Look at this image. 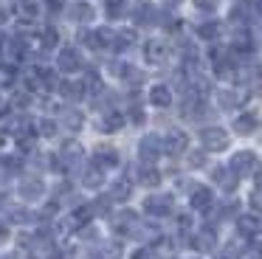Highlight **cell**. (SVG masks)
Returning a JSON list of instances; mask_svg holds the SVG:
<instances>
[{"label":"cell","instance_id":"obj_1","mask_svg":"<svg viewBox=\"0 0 262 259\" xmlns=\"http://www.w3.org/2000/svg\"><path fill=\"white\" fill-rule=\"evenodd\" d=\"M228 169H231L237 178H254V175H259L262 163H259V158H256L254 152L243 149V152H234V155H231Z\"/></svg>","mask_w":262,"mask_h":259},{"label":"cell","instance_id":"obj_2","mask_svg":"<svg viewBox=\"0 0 262 259\" xmlns=\"http://www.w3.org/2000/svg\"><path fill=\"white\" fill-rule=\"evenodd\" d=\"M200 144L209 152H223L228 146V133L223 127H203L200 130Z\"/></svg>","mask_w":262,"mask_h":259},{"label":"cell","instance_id":"obj_3","mask_svg":"<svg viewBox=\"0 0 262 259\" xmlns=\"http://www.w3.org/2000/svg\"><path fill=\"white\" fill-rule=\"evenodd\" d=\"M172 208H175L172 195H149L144 200V211L152 214V217H166V214H172Z\"/></svg>","mask_w":262,"mask_h":259},{"label":"cell","instance_id":"obj_4","mask_svg":"<svg viewBox=\"0 0 262 259\" xmlns=\"http://www.w3.org/2000/svg\"><path fill=\"white\" fill-rule=\"evenodd\" d=\"M57 68H59L62 73H79L82 68H85V62H82V54H79V51L68 45V48H62V51L57 54Z\"/></svg>","mask_w":262,"mask_h":259},{"label":"cell","instance_id":"obj_5","mask_svg":"<svg viewBox=\"0 0 262 259\" xmlns=\"http://www.w3.org/2000/svg\"><path fill=\"white\" fill-rule=\"evenodd\" d=\"M17 191H20L23 200H40L42 191H46V183H42L40 175H26V178H20Z\"/></svg>","mask_w":262,"mask_h":259},{"label":"cell","instance_id":"obj_6","mask_svg":"<svg viewBox=\"0 0 262 259\" xmlns=\"http://www.w3.org/2000/svg\"><path fill=\"white\" fill-rule=\"evenodd\" d=\"M91 163H93V166H99V169H116L121 163L119 149H113V146H107V144L96 146L93 155H91Z\"/></svg>","mask_w":262,"mask_h":259},{"label":"cell","instance_id":"obj_7","mask_svg":"<svg viewBox=\"0 0 262 259\" xmlns=\"http://www.w3.org/2000/svg\"><path fill=\"white\" fill-rule=\"evenodd\" d=\"M113 231L116 234H121V236H130L133 231H138V214L136 211H130V208H121L119 214H113Z\"/></svg>","mask_w":262,"mask_h":259},{"label":"cell","instance_id":"obj_8","mask_svg":"<svg viewBox=\"0 0 262 259\" xmlns=\"http://www.w3.org/2000/svg\"><path fill=\"white\" fill-rule=\"evenodd\" d=\"M161 152H164V144H161L158 135H144L141 144H138V158H141V163H155Z\"/></svg>","mask_w":262,"mask_h":259},{"label":"cell","instance_id":"obj_9","mask_svg":"<svg viewBox=\"0 0 262 259\" xmlns=\"http://www.w3.org/2000/svg\"><path fill=\"white\" fill-rule=\"evenodd\" d=\"M82 158H85V149H82V144H76V141H65V146L59 149V166L76 169V166L82 163Z\"/></svg>","mask_w":262,"mask_h":259},{"label":"cell","instance_id":"obj_10","mask_svg":"<svg viewBox=\"0 0 262 259\" xmlns=\"http://www.w3.org/2000/svg\"><path fill=\"white\" fill-rule=\"evenodd\" d=\"M161 144H164V152H166V155H183V152H186L189 138H186V133H178V130H172L169 135H164V138H161Z\"/></svg>","mask_w":262,"mask_h":259},{"label":"cell","instance_id":"obj_11","mask_svg":"<svg viewBox=\"0 0 262 259\" xmlns=\"http://www.w3.org/2000/svg\"><path fill=\"white\" fill-rule=\"evenodd\" d=\"M189 203H192L194 211H209L211 203H214V195H211L209 186H194L192 195H189Z\"/></svg>","mask_w":262,"mask_h":259},{"label":"cell","instance_id":"obj_12","mask_svg":"<svg viewBox=\"0 0 262 259\" xmlns=\"http://www.w3.org/2000/svg\"><path fill=\"white\" fill-rule=\"evenodd\" d=\"M93 14H96V11H93V6L88 3V0H74V3L68 6V17H71L74 23H79V26L91 23Z\"/></svg>","mask_w":262,"mask_h":259},{"label":"cell","instance_id":"obj_13","mask_svg":"<svg viewBox=\"0 0 262 259\" xmlns=\"http://www.w3.org/2000/svg\"><path fill=\"white\" fill-rule=\"evenodd\" d=\"M107 197H110L113 203H127V200L133 197V180H130V178H119V180H113V183H110Z\"/></svg>","mask_w":262,"mask_h":259},{"label":"cell","instance_id":"obj_14","mask_svg":"<svg viewBox=\"0 0 262 259\" xmlns=\"http://www.w3.org/2000/svg\"><path fill=\"white\" fill-rule=\"evenodd\" d=\"M166 54H169V48H166V42H161V39L144 42V59H147L149 65H161V62L166 59Z\"/></svg>","mask_w":262,"mask_h":259},{"label":"cell","instance_id":"obj_15","mask_svg":"<svg viewBox=\"0 0 262 259\" xmlns=\"http://www.w3.org/2000/svg\"><path fill=\"white\" fill-rule=\"evenodd\" d=\"M259 130V116L256 113H239L234 118V133L237 135H254Z\"/></svg>","mask_w":262,"mask_h":259},{"label":"cell","instance_id":"obj_16","mask_svg":"<svg viewBox=\"0 0 262 259\" xmlns=\"http://www.w3.org/2000/svg\"><path fill=\"white\" fill-rule=\"evenodd\" d=\"M42 9H46V0H20L17 3V11L26 23H34L42 17Z\"/></svg>","mask_w":262,"mask_h":259},{"label":"cell","instance_id":"obj_17","mask_svg":"<svg viewBox=\"0 0 262 259\" xmlns=\"http://www.w3.org/2000/svg\"><path fill=\"white\" fill-rule=\"evenodd\" d=\"M192 248L194 251H200V253H209V251H214L217 248V234L211 228H203V231H198V234L192 236Z\"/></svg>","mask_w":262,"mask_h":259},{"label":"cell","instance_id":"obj_18","mask_svg":"<svg viewBox=\"0 0 262 259\" xmlns=\"http://www.w3.org/2000/svg\"><path fill=\"white\" fill-rule=\"evenodd\" d=\"M259 228H262V220L256 217V214H243V217H237V231L243 236H256L259 234Z\"/></svg>","mask_w":262,"mask_h":259},{"label":"cell","instance_id":"obj_19","mask_svg":"<svg viewBox=\"0 0 262 259\" xmlns=\"http://www.w3.org/2000/svg\"><path fill=\"white\" fill-rule=\"evenodd\" d=\"M133 20H136L138 26H155V20H158V11H155L152 3H138L136 9H133Z\"/></svg>","mask_w":262,"mask_h":259},{"label":"cell","instance_id":"obj_20","mask_svg":"<svg viewBox=\"0 0 262 259\" xmlns=\"http://www.w3.org/2000/svg\"><path fill=\"white\" fill-rule=\"evenodd\" d=\"M136 180L141 186H149V189H152V186L161 183V172L152 166V163H141V166H138V172H136Z\"/></svg>","mask_w":262,"mask_h":259},{"label":"cell","instance_id":"obj_21","mask_svg":"<svg viewBox=\"0 0 262 259\" xmlns=\"http://www.w3.org/2000/svg\"><path fill=\"white\" fill-rule=\"evenodd\" d=\"M211 178H214L217 186H223L226 191H234V189H237V175H234L228 166H217L214 172H211Z\"/></svg>","mask_w":262,"mask_h":259},{"label":"cell","instance_id":"obj_22","mask_svg":"<svg viewBox=\"0 0 262 259\" xmlns=\"http://www.w3.org/2000/svg\"><path fill=\"white\" fill-rule=\"evenodd\" d=\"M136 45V31L133 28H121V31H113V51H127Z\"/></svg>","mask_w":262,"mask_h":259},{"label":"cell","instance_id":"obj_23","mask_svg":"<svg viewBox=\"0 0 262 259\" xmlns=\"http://www.w3.org/2000/svg\"><path fill=\"white\" fill-rule=\"evenodd\" d=\"M104 183V169H99V166H85V172H82V186L85 189H99V186Z\"/></svg>","mask_w":262,"mask_h":259},{"label":"cell","instance_id":"obj_24","mask_svg":"<svg viewBox=\"0 0 262 259\" xmlns=\"http://www.w3.org/2000/svg\"><path fill=\"white\" fill-rule=\"evenodd\" d=\"M149 101H152L155 107H169L172 104V90L166 88V84H155V88H149Z\"/></svg>","mask_w":262,"mask_h":259},{"label":"cell","instance_id":"obj_25","mask_svg":"<svg viewBox=\"0 0 262 259\" xmlns=\"http://www.w3.org/2000/svg\"><path fill=\"white\" fill-rule=\"evenodd\" d=\"M121 127H124V116H121L119 110H107L102 116V130L104 133H119Z\"/></svg>","mask_w":262,"mask_h":259},{"label":"cell","instance_id":"obj_26","mask_svg":"<svg viewBox=\"0 0 262 259\" xmlns=\"http://www.w3.org/2000/svg\"><path fill=\"white\" fill-rule=\"evenodd\" d=\"M57 90H59V96H65L68 101H79L82 96H85V90H82V84H76V82H59L57 84Z\"/></svg>","mask_w":262,"mask_h":259},{"label":"cell","instance_id":"obj_27","mask_svg":"<svg viewBox=\"0 0 262 259\" xmlns=\"http://www.w3.org/2000/svg\"><path fill=\"white\" fill-rule=\"evenodd\" d=\"M220 107L223 110H234V107L243 104V93H237V90H220Z\"/></svg>","mask_w":262,"mask_h":259},{"label":"cell","instance_id":"obj_28","mask_svg":"<svg viewBox=\"0 0 262 259\" xmlns=\"http://www.w3.org/2000/svg\"><path fill=\"white\" fill-rule=\"evenodd\" d=\"M82 90H85L88 96L102 93V79H99L96 71H88V73H85V79H82Z\"/></svg>","mask_w":262,"mask_h":259},{"label":"cell","instance_id":"obj_29","mask_svg":"<svg viewBox=\"0 0 262 259\" xmlns=\"http://www.w3.org/2000/svg\"><path fill=\"white\" fill-rule=\"evenodd\" d=\"M40 45H42L46 51L57 48V45H59V31H57V28H54V26H46V28H42V31H40Z\"/></svg>","mask_w":262,"mask_h":259},{"label":"cell","instance_id":"obj_30","mask_svg":"<svg viewBox=\"0 0 262 259\" xmlns=\"http://www.w3.org/2000/svg\"><path fill=\"white\" fill-rule=\"evenodd\" d=\"M82 121H85V118H82L79 110H65V116H62V127H65V130H71V133H79V130H82Z\"/></svg>","mask_w":262,"mask_h":259},{"label":"cell","instance_id":"obj_31","mask_svg":"<svg viewBox=\"0 0 262 259\" xmlns=\"http://www.w3.org/2000/svg\"><path fill=\"white\" fill-rule=\"evenodd\" d=\"M34 130H37V135H42V138H54V135L59 133V124L54 121V118H40Z\"/></svg>","mask_w":262,"mask_h":259},{"label":"cell","instance_id":"obj_32","mask_svg":"<svg viewBox=\"0 0 262 259\" xmlns=\"http://www.w3.org/2000/svg\"><path fill=\"white\" fill-rule=\"evenodd\" d=\"M217 34H220V23H217V20H206V23H200V26H198V37L200 39H214Z\"/></svg>","mask_w":262,"mask_h":259},{"label":"cell","instance_id":"obj_33","mask_svg":"<svg viewBox=\"0 0 262 259\" xmlns=\"http://www.w3.org/2000/svg\"><path fill=\"white\" fill-rule=\"evenodd\" d=\"M119 253H121V242H107L102 248V259H119Z\"/></svg>","mask_w":262,"mask_h":259},{"label":"cell","instance_id":"obj_34","mask_svg":"<svg viewBox=\"0 0 262 259\" xmlns=\"http://www.w3.org/2000/svg\"><path fill=\"white\" fill-rule=\"evenodd\" d=\"M124 11V0H107V14L110 17H119Z\"/></svg>","mask_w":262,"mask_h":259},{"label":"cell","instance_id":"obj_35","mask_svg":"<svg viewBox=\"0 0 262 259\" xmlns=\"http://www.w3.org/2000/svg\"><path fill=\"white\" fill-rule=\"evenodd\" d=\"M194 6H198L200 11H209L211 14V11L217 9V0H194Z\"/></svg>","mask_w":262,"mask_h":259},{"label":"cell","instance_id":"obj_36","mask_svg":"<svg viewBox=\"0 0 262 259\" xmlns=\"http://www.w3.org/2000/svg\"><path fill=\"white\" fill-rule=\"evenodd\" d=\"M203 163H206L203 152H192V155H189V166H203Z\"/></svg>","mask_w":262,"mask_h":259},{"label":"cell","instance_id":"obj_37","mask_svg":"<svg viewBox=\"0 0 262 259\" xmlns=\"http://www.w3.org/2000/svg\"><path fill=\"white\" fill-rule=\"evenodd\" d=\"M130 121L133 124H144V110H141V107H133V110H130Z\"/></svg>","mask_w":262,"mask_h":259},{"label":"cell","instance_id":"obj_38","mask_svg":"<svg viewBox=\"0 0 262 259\" xmlns=\"http://www.w3.org/2000/svg\"><path fill=\"white\" fill-rule=\"evenodd\" d=\"M51 259H74V253H71V251H62V248H54V251H51Z\"/></svg>","mask_w":262,"mask_h":259},{"label":"cell","instance_id":"obj_39","mask_svg":"<svg viewBox=\"0 0 262 259\" xmlns=\"http://www.w3.org/2000/svg\"><path fill=\"white\" fill-rule=\"evenodd\" d=\"M152 256H155V253L149 251V248H141V251H136V253H133V259H152Z\"/></svg>","mask_w":262,"mask_h":259},{"label":"cell","instance_id":"obj_40","mask_svg":"<svg viewBox=\"0 0 262 259\" xmlns=\"http://www.w3.org/2000/svg\"><path fill=\"white\" fill-rule=\"evenodd\" d=\"M220 259H239V253L234 251V248H226V251L220 253Z\"/></svg>","mask_w":262,"mask_h":259},{"label":"cell","instance_id":"obj_41","mask_svg":"<svg viewBox=\"0 0 262 259\" xmlns=\"http://www.w3.org/2000/svg\"><path fill=\"white\" fill-rule=\"evenodd\" d=\"M178 225H181V228H189V225H192V217H189V214H181V217H178Z\"/></svg>","mask_w":262,"mask_h":259},{"label":"cell","instance_id":"obj_42","mask_svg":"<svg viewBox=\"0 0 262 259\" xmlns=\"http://www.w3.org/2000/svg\"><path fill=\"white\" fill-rule=\"evenodd\" d=\"M6 240H9V225L0 220V242H6Z\"/></svg>","mask_w":262,"mask_h":259},{"label":"cell","instance_id":"obj_43","mask_svg":"<svg viewBox=\"0 0 262 259\" xmlns=\"http://www.w3.org/2000/svg\"><path fill=\"white\" fill-rule=\"evenodd\" d=\"M0 259H20V253H3Z\"/></svg>","mask_w":262,"mask_h":259},{"label":"cell","instance_id":"obj_44","mask_svg":"<svg viewBox=\"0 0 262 259\" xmlns=\"http://www.w3.org/2000/svg\"><path fill=\"white\" fill-rule=\"evenodd\" d=\"M6 23V9H0V26Z\"/></svg>","mask_w":262,"mask_h":259},{"label":"cell","instance_id":"obj_45","mask_svg":"<svg viewBox=\"0 0 262 259\" xmlns=\"http://www.w3.org/2000/svg\"><path fill=\"white\" fill-rule=\"evenodd\" d=\"M6 206V195H3V191H0V208Z\"/></svg>","mask_w":262,"mask_h":259},{"label":"cell","instance_id":"obj_46","mask_svg":"<svg viewBox=\"0 0 262 259\" xmlns=\"http://www.w3.org/2000/svg\"><path fill=\"white\" fill-rule=\"evenodd\" d=\"M254 259H262V253H256V256H254Z\"/></svg>","mask_w":262,"mask_h":259},{"label":"cell","instance_id":"obj_47","mask_svg":"<svg viewBox=\"0 0 262 259\" xmlns=\"http://www.w3.org/2000/svg\"><path fill=\"white\" fill-rule=\"evenodd\" d=\"M29 259H40V256H29Z\"/></svg>","mask_w":262,"mask_h":259}]
</instances>
